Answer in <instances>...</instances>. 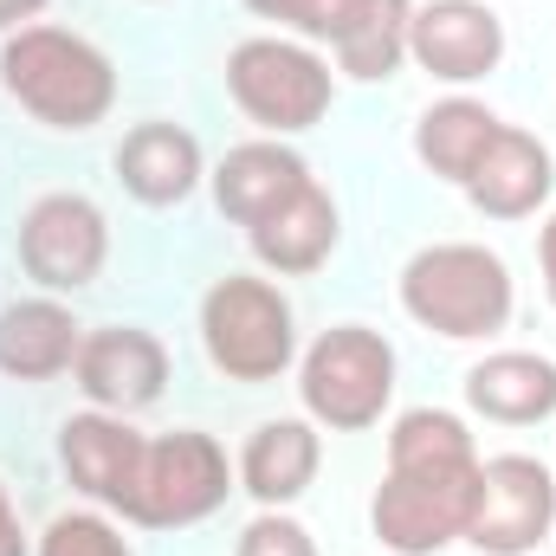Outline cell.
I'll return each mask as SVG.
<instances>
[{
	"instance_id": "1",
	"label": "cell",
	"mask_w": 556,
	"mask_h": 556,
	"mask_svg": "<svg viewBox=\"0 0 556 556\" xmlns=\"http://www.w3.org/2000/svg\"><path fill=\"white\" fill-rule=\"evenodd\" d=\"M479 485V440L446 408H408L389 427V479L369 498V525L382 551L395 556H440L466 538Z\"/></svg>"
},
{
	"instance_id": "2",
	"label": "cell",
	"mask_w": 556,
	"mask_h": 556,
	"mask_svg": "<svg viewBox=\"0 0 556 556\" xmlns=\"http://www.w3.org/2000/svg\"><path fill=\"white\" fill-rule=\"evenodd\" d=\"M0 91L46 130H98L117 104V65L85 33L33 20L0 39Z\"/></svg>"
},
{
	"instance_id": "3",
	"label": "cell",
	"mask_w": 556,
	"mask_h": 556,
	"mask_svg": "<svg viewBox=\"0 0 556 556\" xmlns=\"http://www.w3.org/2000/svg\"><path fill=\"white\" fill-rule=\"evenodd\" d=\"M511 266L479 247V240H440L420 247L402 266V311L420 330L446 337V343H485L511 324Z\"/></svg>"
},
{
	"instance_id": "4",
	"label": "cell",
	"mask_w": 556,
	"mask_h": 556,
	"mask_svg": "<svg viewBox=\"0 0 556 556\" xmlns=\"http://www.w3.org/2000/svg\"><path fill=\"white\" fill-rule=\"evenodd\" d=\"M201 350L227 382H278L298 363V317L273 278L227 273L201 298Z\"/></svg>"
},
{
	"instance_id": "5",
	"label": "cell",
	"mask_w": 556,
	"mask_h": 556,
	"mask_svg": "<svg viewBox=\"0 0 556 556\" xmlns=\"http://www.w3.org/2000/svg\"><path fill=\"white\" fill-rule=\"evenodd\" d=\"M233 466H227V446L201 427H175L162 440H142L137 479H130V498H124V525L137 531H188L201 518H214L233 492Z\"/></svg>"
},
{
	"instance_id": "6",
	"label": "cell",
	"mask_w": 556,
	"mask_h": 556,
	"mask_svg": "<svg viewBox=\"0 0 556 556\" xmlns=\"http://www.w3.org/2000/svg\"><path fill=\"white\" fill-rule=\"evenodd\" d=\"M227 98L266 137H304L330 117L337 78H330V59H317L304 39L260 33L227 52Z\"/></svg>"
},
{
	"instance_id": "7",
	"label": "cell",
	"mask_w": 556,
	"mask_h": 556,
	"mask_svg": "<svg viewBox=\"0 0 556 556\" xmlns=\"http://www.w3.org/2000/svg\"><path fill=\"white\" fill-rule=\"evenodd\" d=\"M298 402L330 433H363L395 402V350L369 324H330L298 363Z\"/></svg>"
},
{
	"instance_id": "8",
	"label": "cell",
	"mask_w": 556,
	"mask_h": 556,
	"mask_svg": "<svg viewBox=\"0 0 556 556\" xmlns=\"http://www.w3.org/2000/svg\"><path fill=\"white\" fill-rule=\"evenodd\" d=\"M556 525V479L531 453H492L479 459L466 544L479 556H531Z\"/></svg>"
},
{
	"instance_id": "9",
	"label": "cell",
	"mask_w": 556,
	"mask_h": 556,
	"mask_svg": "<svg viewBox=\"0 0 556 556\" xmlns=\"http://www.w3.org/2000/svg\"><path fill=\"white\" fill-rule=\"evenodd\" d=\"M111 260V220L91 194H39L20 220V266L46 291H85Z\"/></svg>"
},
{
	"instance_id": "10",
	"label": "cell",
	"mask_w": 556,
	"mask_h": 556,
	"mask_svg": "<svg viewBox=\"0 0 556 556\" xmlns=\"http://www.w3.org/2000/svg\"><path fill=\"white\" fill-rule=\"evenodd\" d=\"M72 376H78V389H85L91 408H104V415H142L168 389V350H162V337H149L137 324H104V330H85Z\"/></svg>"
},
{
	"instance_id": "11",
	"label": "cell",
	"mask_w": 556,
	"mask_h": 556,
	"mask_svg": "<svg viewBox=\"0 0 556 556\" xmlns=\"http://www.w3.org/2000/svg\"><path fill=\"white\" fill-rule=\"evenodd\" d=\"M408 59L440 85H479L505 59V20L485 0H427L408 20Z\"/></svg>"
},
{
	"instance_id": "12",
	"label": "cell",
	"mask_w": 556,
	"mask_h": 556,
	"mask_svg": "<svg viewBox=\"0 0 556 556\" xmlns=\"http://www.w3.org/2000/svg\"><path fill=\"white\" fill-rule=\"evenodd\" d=\"M317 466H324V440H317V420L311 415H285V420H260L240 446V492L260 505V511H285L298 505L311 485H317Z\"/></svg>"
},
{
	"instance_id": "13",
	"label": "cell",
	"mask_w": 556,
	"mask_h": 556,
	"mask_svg": "<svg viewBox=\"0 0 556 556\" xmlns=\"http://www.w3.org/2000/svg\"><path fill=\"white\" fill-rule=\"evenodd\" d=\"M459 188H466V201H472L485 220H531V214L551 201L556 162L531 130L505 124V130L492 137V149L479 155V168H472Z\"/></svg>"
},
{
	"instance_id": "14",
	"label": "cell",
	"mask_w": 556,
	"mask_h": 556,
	"mask_svg": "<svg viewBox=\"0 0 556 556\" xmlns=\"http://www.w3.org/2000/svg\"><path fill=\"white\" fill-rule=\"evenodd\" d=\"M59 459L72 472V485L104 505V511H124L130 498V479H137L142 459V433L130 427V415H104V408H85L59 427Z\"/></svg>"
},
{
	"instance_id": "15",
	"label": "cell",
	"mask_w": 556,
	"mask_h": 556,
	"mask_svg": "<svg viewBox=\"0 0 556 556\" xmlns=\"http://www.w3.org/2000/svg\"><path fill=\"white\" fill-rule=\"evenodd\" d=\"M207 181H214V207H220L233 227H260L266 214H278V207L311 181V162H304L298 149H285L278 137H260V142L227 149Z\"/></svg>"
},
{
	"instance_id": "16",
	"label": "cell",
	"mask_w": 556,
	"mask_h": 556,
	"mask_svg": "<svg viewBox=\"0 0 556 556\" xmlns=\"http://www.w3.org/2000/svg\"><path fill=\"white\" fill-rule=\"evenodd\" d=\"M247 240H253V260L278 278H304L317 273L330 253H337V240H343V214H337V201H330V188L311 175L278 214H266L260 227H247Z\"/></svg>"
},
{
	"instance_id": "17",
	"label": "cell",
	"mask_w": 556,
	"mask_h": 556,
	"mask_svg": "<svg viewBox=\"0 0 556 556\" xmlns=\"http://www.w3.org/2000/svg\"><path fill=\"white\" fill-rule=\"evenodd\" d=\"M207 162H201V142L188 137L181 124H137L130 137L117 142V181L124 194L142 207H175L201 188Z\"/></svg>"
},
{
	"instance_id": "18",
	"label": "cell",
	"mask_w": 556,
	"mask_h": 556,
	"mask_svg": "<svg viewBox=\"0 0 556 556\" xmlns=\"http://www.w3.org/2000/svg\"><path fill=\"white\" fill-rule=\"evenodd\" d=\"M466 408L498 427H538L556 415V363L538 350H498L466 369Z\"/></svg>"
},
{
	"instance_id": "19",
	"label": "cell",
	"mask_w": 556,
	"mask_h": 556,
	"mask_svg": "<svg viewBox=\"0 0 556 556\" xmlns=\"http://www.w3.org/2000/svg\"><path fill=\"white\" fill-rule=\"evenodd\" d=\"M78 317L59 298H20L0 311V376L13 382H52L78 363Z\"/></svg>"
},
{
	"instance_id": "20",
	"label": "cell",
	"mask_w": 556,
	"mask_h": 556,
	"mask_svg": "<svg viewBox=\"0 0 556 556\" xmlns=\"http://www.w3.org/2000/svg\"><path fill=\"white\" fill-rule=\"evenodd\" d=\"M505 130V117H492L479 98H440V104H427L415 124V155L427 175H440V181H466L472 168H479V155L492 149V137Z\"/></svg>"
},
{
	"instance_id": "21",
	"label": "cell",
	"mask_w": 556,
	"mask_h": 556,
	"mask_svg": "<svg viewBox=\"0 0 556 556\" xmlns=\"http://www.w3.org/2000/svg\"><path fill=\"white\" fill-rule=\"evenodd\" d=\"M408 20H415V0H369V13L330 46L337 52V72L356 78V85L395 78L402 59H408Z\"/></svg>"
},
{
	"instance_id": "22",
	"label": "cell",
	"mask_w": 556,
	"mask_h": 556,
	"mask_svg": "<svg viewBox=\"0 0 556 556\" xmlns=\"http://www.w3.org/2000/svg\"><path fill=\"white\" fill-rule=\"evenodd\" d=\"M260 20H278V26H291L304 46H337L363 13H369V0H247Z\"/></svg>"
},
{
	"instance_id": "23",
	"label": "cell",
	"mask_w": 556,
	"mask_h": 556,
	"mask_svg": "<svg viewBox=\"0 0 556 556\" xmlns=\"http://www.w3.org/2000/svg\"><path fill=\"white\" fill-rule=\"evenodd\" d=\"M33 556H137V551H130V538H124L104 511H59V518L39 531Z\"/></svg>"
},
{
	"instance_id": "24",
	"label": "cell",
	"mask_w": 556,
	"mask_h": 556,
	"mask_svg": "<svg viewBox=\"0 0 556 556\" xmlns=\"http://www.w3.org/2000/svg\"><path fill=\"white\" fill-rule=\"evenodd\" d=\"M233 556H317V538H311L291 511H260V518L240 531Z\"/></svg>"
},
{
	"instance_id": "25",
	"label": "cell",
	"mask_w": 556,
	"mask_h": 556,
	"mask_svg": "<svg viewBox=\"0 0 556 556\" xmlns=\"http://www.w3.org/2000/svg\"><path fill=\"white\" fill-rule=\"evenodd\" d=\"M26 531H20V511H13V498H7V485H0V556H26Z\"/></svg>"
},
{
	"instance_id": "26",
	"label": "cell",
	"mask_w": 556,
	"mask_h": 556,
	"mask_svg": "<svg viewBox=\"0 0 556 556\" xmlns=\"http://www.w3.org/2000/svg\"><path fill=\"white\" fill-rule=\"evenodd\" d=\"M538 266H544V298H551V311H556V214L538 233Z\"/></svg>"
},
{
	"instance_id": "27",
	"label": "cell",
	"mask_w": 556,
	"mask_h": 556,
	"mask_svg": "<svg viewBox=\"0 0 556 556\" xmlns=\"http://www.w3.org/2000/svg\"><path fill=\"white\" fill-rule=\"evenodd\" d=\"M46 13V0H0V26L7 33H20V26H33Z\"/></svg>"
}]
</instances>
